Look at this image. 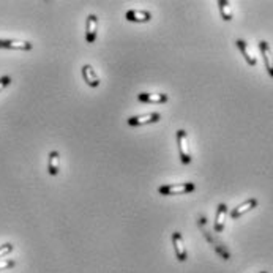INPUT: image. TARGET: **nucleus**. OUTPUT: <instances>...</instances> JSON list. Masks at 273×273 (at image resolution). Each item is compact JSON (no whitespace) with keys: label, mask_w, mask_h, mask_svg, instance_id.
Segmentation results:
<instances>
[{"label":"nucleus","mask_w":273,"mask_h":273,"mask_svg":"<svg viewBox=\"0 0 273 273\" xmlns=\"http://www.w3.org/2000/svg\"><path fill=\"white\" fill-rule=\"evenodd\" d=\"M196 190L195 183H176V185H163L158 188V193L161 196H178L186 195V193H193Z\"/></svg>","instance_id":"obj_1"},{"label":"nucleus","mask_w":273,"mask_h":273,"mask_svg":"<svg viewBox=\"0 0 273 273\" xmlns=\"http://www.w3.org/2000/svg\"><path fill=\"white\" fill-rule=\"evenodd\" d=\"M177 145H178V152H180V161L183 164H190L191 153H190V147H188V135H186L185 130L177 131Z\"/></svg>","instance_id":"obj_2"},{"label":"nucleus","mask_w":273,"mask_h":273,"mask_svg":"<svg viewBox=\"0 0 273 273\" xmlns=\"http://www.w3.org/2000/svg\"><path fill=\"white\" fill-rule=\"evenodd\" d=\"M159 120H161V116H159V112H149V114L130 117L128 118V125L139 126V125H147V123H156Z\"/></svg>","instance_id":"obj_3"},{"label":"nucleus","mask_w":273,"mask_h":273,"mask_svg":"<svg viewBox=\"0 0 273 273\" xmlns=\"http://www.w3.org/2000/svg\"><path fill=\"white\" fill-rule=\"evenodd\" d=\"M97 30H98V18L97 15H89L87 21H85V39H87L89 44L95 43Z\"/></svg>","instance_id":"obj_4"},{"label":"nucleus","mask_w":273,"mask_h":273,"mask_svg":"<svg viewBox=\"0 0 273 273\" xmlns=\"http://www.w3.org/2000/svg\"><path fill=\"white\" fill-rule=\"evenodd\" d=\"M172 245H174L176 250V256L180 262H185L188 259V254H186V248H185V242L180 232H174L172 234Z\"/></svg>","instance_id":"obj_5"},{"label":"nucleus","mask_w":273,"mask_h":273,"mask_svg":"<svg viewBox=\"0 0 273 273\" xmlns=\"http://www.w3.org/2000/svg\"><path fill=\"white\" fill-rule=\"evenodd\" d=\"M259 49H261V54L265 63V70L269 71V75L273 78V52L270 49V44L267 41H259Z\"/></svg>","instance_id":"obj_6"},{"label":"nucleus","mask_w":273,"mask_h":273,"mask_svg":"<svg viewBox=\"0 0 273 273\" xmlns=\"http://www.w3.org/2000/svg\"><path fill=\"white\" fill-rule=\"evenodd\" d=\"M256 207H257V199L251 197V199H248V201H245L243 204H240L238 207H235L234 210H232V212H231V218H232V219H237V218H240L242 215H245V213H248L250 210L256 209Z\"/></svg>","instance_id":"obj_7"},{"label":"nucleus","mask_w":273,"mask_h":273,"mask_svg":"<svg viewBox=\"0 0 273 273\" xmlns=\"http://www.w3.org/2000/svg\"><path fill=\"white\" fill-rule=\"evenodd\" d=\"M125 19L130 22H149L152 19V15L149 11L142 10H128L125 13Z\"/></svg>","instance_id":"obj_8"},{"label":"nucleus","mask_w":273,"mask_h":273,"mask_svg":"<svg viewBox=\"0 0 273 273\" xmlns=\"http://www.w3.org/2000/svg\"><path fill=\"white\" fill-rule=\"evenodd\" d=\"M137 99L141 103H150V104H161V103H168L169 97L166 93H159V95H153V93H139Z\"/></svg>","instance_id":"obj_9"},{"label":"nucleus","mask_w":273,"mask_h":273,"mask_svg":"<svg viewBox=\"0 0 273 273\" xmlns=\"http://www.w3.org/2000/svg\"><path fill=\"white\" fill-rule=\"evenodd\" d=\"M82 78H84V82L90 85V87H98L99 85V78L97 75V71L93 70L92 65L82 66Z\"/></svg>","instance_id":"obj_10"},{"label":"nucleus","mask_w":273,"mask_h":273,"mask_svg":"<svg viewBox=\"0 0 273 273\" xmlns=\"http://www.w3.org/2000/svg\"><path fill=\"white\" fill-rule=\"evenodd\" d=\"M226 215H228V205L226 204H219L218 210H216V216H215V232H223L224 229V221H226Z\"/></svg>","instance_id":"obj_11"},{"label":"nucleus","mask_w":273,"mask_h":273,"mask_svg":"<svg viewBox=\"0 0 273 273\" xmlns=\"http://www.w3.org/2000/svg\"><path fill=\"white\" fill-rule=\"evenodd\" d=\"M33 44L30 41H21V39H3V49H19L30 51Z\"/></svg>","instance_id":"obj_12"},{"label":"nucleus","mask_w":273,"mask_h":273,"mask_svg":"<svg viewBox=\"0 0 273 273\" xmlns=\"http://www.w3.org/2000/svg\"><path fill=\"white\" fill-rule=\"evenodd\" d=\"M235 46L238 49H240V52H242V56L245 57V60H246V63H248L250 66H256V58H254V56L251 54V51H250V48H248V44H246L243 39H237L235 41Z\"/></svg>","instance_id":"obj_13"},{"label":"nucleus","mask_w":273,"mask_h":273,"mask_svg":"<svg viewBox=\"0 0 273 273\" xmlns=\"http://www.w3.org/2000/svg\"><path fill=\"white\" fill-rule=\"evenodd\" d=\"M58 163H60V155L57 150H52L49 153V161H48V172L51 176L58 174Z\"/></svg>","instance_id":"obj_14"},{"label":"nucleus","mask_w":273,"mask_h":273,"mask_svg":"<svg viewBox=\"0 0 273 273\" xmlns=\"http://www.w3.org/2000/svg\"><path fill=\"white\" fill-rule=\"evenodd\" d=\"M218 8H219V13H221V18L226 22L232 21V10H231V3L228 2V0H219Z\"/></svg>","instance_id":"obj_15"},{"label":"nucleus","mask_w":273,"mask_h":273,"mask_svg":"<svg viewBox=\"0 0 273 273\" xmlns=\"http://www.w3.org/2000/svg\"><path fill=\"white\" fill-rule=\"evenodd\" d=\"M16 265L15 261H11V259H0V270H8L13 269Z\"/></svg>","instance_id":"obj_16"},{"label":"nucleus","mask_w":273,"mask_h":273,"mask_svg":"<svg viewBox=\"0 0 273 273\" xmlns=\"http://www.w3.org/2000/svg\"><path fill=\"white\" fill-rule=\"evenodd\" d=\"M15 250V246H13L11 243H5V245H2L0 246V259H2L3 256H6V254H10V253Z\"/></svg>","instance_id":"obj_17"},{"label":"nucleus","mask_w":273,"mask_h":273,"mask_svg":"<svg viewBox=\"0 0 273 273\" xmlns=\"http://www.w3.org/2000/svg\"><path fill=\"white\" fill-rule=\"evenodd\" d=\"M11 82V78L10 76H3V78H0V92H2L5 87H8Z\"/></svg>","instance_id":"obj_18"},{"label":"nucleus","mask_w":273,"mask_h":273,"mask_svg":"<svg viewBox=\"0 0 273 273\" xmlns=\"http://www.w3.org/2000/svg\"><path fill=\"white\" fill-rule=\"evenodd\" d=\"M0 48H3V39H0Z\"/></svg>","instance_id":"obj_19"},{"label":"nucleus","mask_w":273,"mask_h":273,"mask_svg":"<svg viewBox=\"0 0 273 273\" xmlns=\"http://www.w3.org/2000/svg\"><path fill=\"white\" fill-rule=\"evenodd\" d=\"M259 273H269V272H259Z\"/></svg>","instance_id":"obj_20"}]
</instances>
